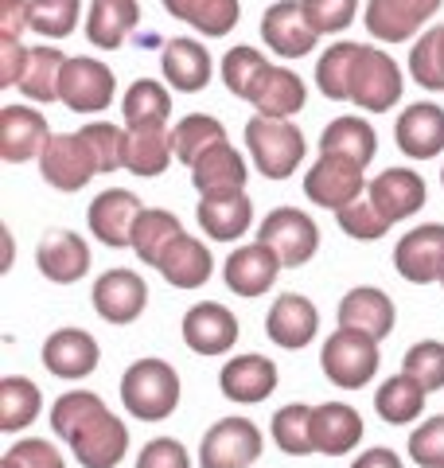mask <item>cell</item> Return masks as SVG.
Returning a JSON list of instances; mask_svg holds the SVG:
<instances>
[{
    "instance_id": "obj_1",
    "label": "cell",
    "mask_w": 444,
    "mask_h": 468,
    "mask_svg": "<svg viewBox=\"0 0 444 468\" xmlns=\"http://www.w3.org/2000/svg\"><path fill=\"white\" fill-rule=\"evenodd\" d=\"M51 430L70 445L82 468H117L129 452V430L90 390H67L51 406Z\"/></svg>"
},
{
    "instance_id": "obj_2",
    "label": "cell",
    "mask_w": 444,
    "mask_h": 468,
    "mask_svg": "<svg viewBox=\"0 0 444 468\" xmlns=\"http://www.w3.org/2000/svg\"><path fill=\"white\" fill-rule=\"evenodd\" d=\"M122 406L137 421H164L180 406V375L168 359H137L122 375Z\"/></svg>"
},
{
    "instance_id": "obj_3",
    "label": "cell",
    "mask_w": 444,
    "mask_h": 468,
    "mask_svg": "<svg viewBox=\"0 0 444 468\" xmlns=\"http://www.w3.org/2000/svg\"><path fill=\"white\" fill-rule=\"evenodd\" d=\"M246 149L265 180H289V176L301 168L308 141L289 117H261L258 113L246 122Z\"/></svg>"
},
{
    "instance_id": "obj_4",
    "label": "cell",
    "mask_w": 444,
    "mask_h": 468,
    "mask_svg": "<svg viewBox=\"0 0 444 468\" xmlns=\"http://www.w3.org/2000/svg\"><path fill=\"white\" fill-rule=\"evenodd\" d=\"M406 90V79H402V67L382 51V48H366L359 43L351 58V75H347V101H354L359 110L370 113H382V110H394L402 101Z\"/></svg>"
},
{
    "instance_id": "obj_5",
    "label": "cell",
    "mask_w": 444,
    "mask_h": 468,
    "mask_svg": "<svg viewBox=\"0 0 444 468\" xmlns=\"http://www.w3.org/2000/svg\"><path fill=\"white\" fill-rule=\"evenodd\" d=\"M320 367L339 390H359L378 375V340L354 328H335L323 340Z\"/></svg>"
},
{
    "instance_id": "obj_6",
    "label": "cell",
    "mask_w": 444,
    "mask_h": 468,
    "mask_svg": "<svg viewBox=\"0 0 444 468\" xmlns=\"http://www.w3.org/2000/svg\"><path fill=\"white\" fill-rule=\"evenodd\" d=\"M258 242H265L270 250L280 258V266H308L320 250V227L308 211H296V207H277L261 218V230H258Z\"/></svg>"
},
{
    "instance_id": "obj_7",
    "label": "cell",
    "mask_w": 444,
    "mask_h": 468,
    "mask_svg": "<svg viewBox=\"0 0 444 468\" xmlns=\"http://www.w3.org/2000/svg\"><path fill=\"white\" fill-rule=\"evenodd\" d=\"M265 452V437L249 418H222L203 433L199 468H249Z\"/></svg>"
},
{
    "instance_id": "obj_8",
    "label": "cell",
    "mask_w": 444,
    "mask_h": 468,
    "mask_svg": "<svg viewBox=\"0 0 444 468\" xmlns=\"http://www.w3.org/2000/svg\"><path fill=\"white\" fill-rule=\"evenodd\" d=\"M117 94V79L106 63H98L90 55H74L67 58L63 79H58V101L74 113H101L110 110V101Z\"/></svg>"
},
{
    "instance_id": "obj_9",
    "label": "cell",
    "mask_w": 444,
    "mask_h": 468,
    "mask_svg": "<svg viewBox=\"0 0 444 468\" xmlns=\"http://www.w3.org/2000/svg\"><path fill=\"white\" fill-rule=\"evenodd\" d=\"M39 172L55 192H82L98 176V156L82 133H55L39 153Z\"/></svg>"
},
{
    "instance_id": "obj_10",
    "label": "cell",
    "mask_w": 444,
    "mask_h": 468,
    "mask_svg": "<svg viewBox=\"0 0 444 468\" xmlns=\"http://www.w3.org/2000/svg\"><path fill=\"white\" fill-rule=\"evenodd\" d=\"M366 172L363 165H354L347 156H332V153H320V160L312 165V172L304 176V196L320 203V207H347V203L363 199L366 192Z\"/></svg>"
},
{
    "instance_id": "obj_11",
    "label": "cell",
    "mask_w": 444,
    "mask_h": 468,
    "mask_svg": "<svg viewBox=\"0 0 444 468\" xmlns=\"http://www.w3.org/2000/svg\"><path fill=\"white\" fill-rule=\"evenodd\" d=\"M394 266L413 285L444 282V223H425L402 234L394 246Z\"/></svg>"
},
{
    "instance_id": "obj_12",
    "label": "cell",
    "mask_w": 444,
    "mask_h": 468,
    "mask_svg": "<svg viewBox=\"0 0 444 468\" xmlns=\"http://www.w3.org/2000/svg\"><path fill=\"white\" fill-rule=\"evenodd\" d=\"M261 39H265V48L277 51L280 58H304L316 48L320 32L308 24L301 0H277L261 16Z\"/></svg>"
},
{
    "instance_id": "obj_13",
    "label": "cell",
    "mask_w": 444,
    "mask_h": 468,
    "mask_svg": "<svg viewBox=\"0 0 444 468\" xmlns=\"http://www.w3.org/2000/svg\"><path fill=\"white\" fill-rule=\"evenodd\" d=\"M184 344L196 356H227L238 344V316L218 301H199L191 304L184 316Z\"/></svg>"
},
{
    "instance_id": "obj_14",
    "label": "cell",
    "mask_w": 444,
    "mask_h": 468,
    "mask_svg": "<svg viewBox=\"0 0 444 468\" xmlns=\"http://www.w3.org/2000/svg\"><path fill=\"white\" fill-rule=\"evenodd\" d=\"M366 199L375 203V211L386 218V223H402V218L409 215H418L425 207V180H421V172H409V168H386V172H378L375 180L366 184Z\"/></svg>"
},
{
    "instance_id": "obj_15",
    "label": "cell",
    "mask_w": 444,
    "mask_h": 468,
    "mask_svg": "<svg viewBox=\"0 0 444 468\" xmlns=\"http://www.w3.org/2000/svg\"><path fill=\"white\" fill-rule=\"evenodd\" d=\"M90 297H94V313L106 324H132L148 304V285L132 270H106L94 282Z\"/></svg>"
},
{
    "instance_id": "obj_16",
    "label": "cell",
    "mask_w": 444,
    "mask_h": 468,
    "mask_svg": "<svg viewBox=\"0 0 444 468\" xmlns=\"http://www.w3.org/2000/svg\"><path fill=\"white\" fill-rule=\"evenodd\" d=\"M444 0H370L366 5V32L382 43H406L418 36L425 20H433Z\"/></svg>"
},
{
    "instance_id": "obj_17",
    "label": "cell",
    "mask_w": 444,
    "mask_h": 468,
    "mask_svg": "<svg viewBox=\"0 0 444 468\" xmlns=\"http://www.w3.org/2000/svg\"><path fill=\"white\" fill-rule=\"evenodd\" d=\"M141 199L125 192V187H110V192L94 196L90 211H86V223H90V234L98 242H106L110 250H125L132 246V223L141 215Z\"/></svg>"
},
{
    "instance_id": "obj_18",
    "label": "cell",
    "mask_w": 444,
    "mask_h": 468,
    "mask_svg": "<svg viewBox=\"0 0 444 468\" xmlns=\"http://www.w3.org/2000/svg\"><path fill=\"white\" fill-rule=\"evenodd\" d=\"M51 141L48 117L27 106H0V160L5 165H24L39 156Z\"/></svg>"
},
{
    "instance_id": "obj_19",
    "label": "cell",
    "mask_w": 444,
    "mask_h": 468,
    "mask_svg": "<svg viewBox=\"0 0 444 468\" xmlns=\"http://www.w3.org/2000/svg\"><path fill=\"white\" fill-rule=\"evenodd\" d=\"M285 270L280 258L270 250L265 242H249V246H238L227 266H222V277H227V289L238 292V297H261L277 285V273Z\"/></svg>"
},
{
    "instance_id": "obj_20",
    "label": "cell",
    "mask_w": 444,
    "mask_h": 468,
    "mask_svg": "<svg viewBox=\"0 0 444 468\" xmlns=\"http://www.w3.org/2000/svg\"><path fill=\"white\" fill-rule=\"evenodd\" d=\"M98 340L82 328H58L43 340V367L55 378H86L98 371Z\"/></svg>"
},
{
    "instance_id": "obj_21",
    "label": "cell",
    "mask_w": 444,
    "mask_h": 468,
    "mask_svg": "<svg viewBox=\"0 0 444 468\" xmlns=\"http://www.w3.org/2000/svg\"><path fill=\"white\" fill-rule=\"evenodd\" d=\"M397 149L413 160H433L444 153V110L437 101H413L394 125Z\"/></svg>"
},
{
    "instance_id": "obj_22",
    "label": "cell",
    "mask_w": 444,
    "mask_h": 468,
    "mask_svg": "<svg viewBox=\"0 0 444 468\" xmlns=\"http://www.w3.org/2000/svg\"><path fill=\"white\" fill-rule=\"evenodd\" d=\"M316 328H320V313L316 304L301 297V292H280L273 301L270 316H265V332L277 347H289V351H301L316 340Z\"/></svg>"
},
{
    "instance_id": "obj_23",
    "label": "cell",
    "mask_w": 444,
    "mask_h": 468,
    "mask_svg": "<svg viewBox=\"0 0 444 468\" xmlns=\"http://www.w3.org/2000/svg\"><path fill=\"white\" fill-rule=\"evenodd\" d=\"M36 266L55 285H70L90 273V246L74 230H51L48 239L36 246Z\"/></svg>"
},
{
    "instance_id": "obj_24",
    "label": "cell",
    "mask_w": 444,
    "mask_h": 468,
    "mask_svg": "<svg viewBox=\"0 0 444 468\" xmlns=\"http://www.w3.org/2000/svg\"><path fill=\"white\" fill-rule=\"evenodd\" d=\"M394 301L375 285H354L344 301H339V328L366 332L370 340H386L394 332Z\"/></svg>"
},
{
    "instance_id": "obj_25",
    "label": "cell",
    "mask_w": 444,
    "mask_h": 468,
    "mask_svg": "<svg viewBox=\"0 0 444 468\" xmlns=\"http://www.w3.org/2000/svg\"><path fill=\"white\" fill-rule=\"evenodd\" d=\"M249 106H254L261 117H292L304 110L308 101V86L304 79L296 75L289 67H265L261 79L254 82V90H249Z\"/></svg>"
},
{
    "instance_id": "obj_26",
    "label": "cell",
    "mask_w": 444,
    "mask_h": 468,
    "mask_svg": "<svg viewBox=\"0 0 444 468\" xmlns=\"http://www.w3.org/2000/svg\"><path fill=\"white\" fill-rule=\"evenodd\" d=\"M363 441V418L347 402H323L312 410V445L323 457H344Z\"/></svg>"
},
{
    "instance_id": "obj_27",
    "label": "cell",
    "mask_w": 444,
    "mask_h": 468,
    "mask_svg": "<svg viewBox=\"0 0 444 468\" xmlns=\"http://www.w3.org/2000/svg\"><path fill=\"white\" fill-rule=\"evenodd\" d=\"M218 387L230 402H242V406L265 402L277 390V363L265 356H238L222 367Z\"/></svg>"
},
{
    "instance_id": "obj_28",
    "label": "cell",
    "mask_w": 444,
    "mask_h": 468,
    "mask_svg": "<svg viewBox=\"0 0 444 468\" xmlns=\"http://www.w3.org/2000/svg\"><path fill=\"white\" fill-rule=\"evenodd\" d=\"M246 156L234 149V144H215L206 149L196 165H191V184H196L199 196H218V192H246Z\"/></svg>"
},
{
    "instance_id": "obj_29",
    "label": "cell",
    "mask_w": 444,
    "mask_h": 468,
    "mask_svg": "<svg viewBox=\"0 0 444 468\" xmlns=\"http://www.w3.org/2000/svg\"><path fill=\"white\" fill-rule=\"evenodd\" d=\"M160 70H164L168 86L184 94H199L206 82H211V51L203 48L199 39L175 36L164 43V55H160Z\"/></svg>"
},
{
    "instance_id": "obj_30",
    "label": "cell",
    "mask_w": 444,
    "mask_h": 468,
    "mask_svg": "<svg viewBox=\"0 0 444 468\" xmlns=\"http://www.w3.org/2000/svg\"><path fill=\"white\" fill-rule=\"evenodd\" d=\"M199 227L215 242H234L254 227V203L246 192H218L199 199Z\"/></svg>"
},
{
    "instance_id": "obj_31",
    "label": "cell",
    "mask_w": 444,
    "mask_h": 468,
    "mask_svg": "<svg viewBox=\"0 0 444 468\" xmlns=\"http://www.w3.org/2000/svg\"><path fill=\"white\" fill-rule=\"evenodd\" d=\"M211 250L199 242V239H191V234H180L164 254H160V261H156V270H160V277H164L168 285H175V289H199V285H206L211 282Z\"/></svg>"
},
{
    "instance_id": "obj_32",
    "label": "cell",
    "mask_w": 444,
    "mask_h": 468,
    "mask_svg": "<svg viewBox=\"0 0 444 468\" xmlns=\"http://www.w3.org/2000/svg\"><path fill=\"white\" fill-rule=\"evenodd\" d=\"M141 24V5L137 0H94L86 8V39L94 48H122L125 36Z\"/></svg>"
},
{
    "instance_id": "obj_33",
    "label": "cell",
    "mask_w": 444,
    "mask_h": 468,
    "mask_svg": "<svg viewBox=\"0 0 444 468\" xmlns=\"http://www.w3.org/2000/svg\"><path fill=\"white\" fill-rule=\"evenodd\" d=\"M320 153L347 156L354 165L366 168L378 153V133L366 117H335V122H328V129L320 133Z\"/></svg>"
},
{
    "instance_id": "obj_34",
    "label": "cell",
    "mask_w": 444,
    "mask_h": 468,
    "mask_svg": "<svg viewBox=\"0 0 444 468\" xmlns=\"http://www.w3.org/2000/svg\"><path fill=\"white\" fill-rule=\"evenodd\" d=\"M175 156L172 133L164 125L156 129H125V168L132 176H160L168 172Z\"/></svg>"
},
{
    "instance_id": "obj_35",
    "label": "cell",
    "mask_w": 444,
    "mask_h": 468,
    "mask_svg": "<svg viewBox=\"0 0 444 468\" xmlns=\"http://www.w3.org/2000/svg\"><path fill=\"white\" fill-rule=\"evenodd\" d=\"M160 5L168 8V16L184 20L191 27H199L203 36H227L234 24L242 16V5L238 0H160Z\"/></svg>"
},
{
    "instance_id": "obj_36",
    "label": "cell",
    "mask_w": 444,
    "mask_h": 468,
    "mask_svg": "<svg viewBox=\"0 0 444 468\" xmlns=\"http://www.w3.org/2000/svg\"><path fill=\"white\" fill-rule=\"evenodd\" d=\"M425 394H428V390L418 383V378H409V375L402 371V375L386 378V383L375 390V410H378V418L386 421V426H409V421L421 418Z\"/></svg>"
},
{
    "instance_id": "obj_37",
    "label": "cell",
    "mask_w": 444,
    "mask_h": 468,
    "mask_svg": "<svg viewBox=\"0 0 444 468\" xmlns=\"http://www.w3.org/2000/svg\"><path fill=\"white\" fill-rule=\"evenodd\" d=\"M180 234H184V227H180V218H175L172 211L144 207L137 215V223H132V250H137V258L144 261V266H156L160 254H164Z\"/></svg>"
},
{
    "instance_id": "obj_38",
    "label": "cell",
    "mask_w": 444,
    "mask_h": 468,
    "mask_svg": "<svg viewBox=\"0 0 444 468\" xmlns=\"http://www.w3.org/2000/svg\"><path fill=\"white\" fill-rule=\"evenodd\" d=\"M168 113H172V98L168 90L160 86L156 79H137L125 90L122 101V117L129 129H156V125H168Z\"/></svg>"
},
{
    "instance_id": "obj_39",
    "label": "cell",
    "mask_w": 444,
    "mask_h": 468,
    "mask_svg": "<svg viewBox=\"0 0 444 468\" xmlns=\"http://www.w3.org/2000/svg\"><path fill=\"white\" fill-rule=\"evenodd\" d=\"M39 406H43V399H39L32 378H24V375L0 378V430L5 433L27 430L39 418Z\"/></svg>"
},
{
    "instance_id": "obj_40",
    "label": "cell",
    "mask_w": 444,
    "mask_h": 468,
    "mask_svg": "<svg viewBox=\"0 0 444 468\" xmlns=\"http://www.w3.org/2000/svg\"><path fill=\"white\" fill-rule=\"evenodd\" d=\"M63 67H67V55L58 48H32L27 51V70L20 79V94L32 98V101H43V106L58 101V79H63Z\"/></svg>"
},
{
    "instance_id": "obj_41",
    "label": "cell",
    "mask_w": 444,
    "mask_h": 468,
    "mask_svg": "<svg viewBox=\"0 0 444 468\" xmlns=\"http://www.w3.org/2000/svg\"><path fill=\"white\" fill-rule=\"evenodd\" d=\"M222 141H227V129H222V122L211 113H187L184 122L172 129L175 160H184L187 168L196 165L206 149H215V144H222Z\"/></svg>"
},
{
    "instance_id": "obj_42",
    "label": "cell",
    "mask_w": 444,
    "mask_h": 468,
    "mask_svg": "<svg viewBox=\"0 0 444 468\" xmlns=\"http://www.w3.org/2000/svg\"><path fill=\"white\" fill-rule=\"evenodd\" d=\"M312 410L316 406L289 402L273 414V441H277L280 452H289V457H308V452H316V445H312Z\"/></svg>"
},
{
    "instance_id": "obj_43",
    "label": "cell",
    "mask_w": 444,
    "mask_h": 468,
    "mask_svg": "<svg viewBox=\"0 0 444 468\" xmlns=\"http://www.w3.org/2000/svg\"><path fill=\"white\" fill-rule=\"evenodd\" d=\"M409 75L425 90H444V24L428 27L409 48Z\"/></svg>"
},
{
    "instance_id": "obj_44",
    "label": "cell",
    "mask_w": 444,
    "mask_h": 468,
    "mask_svg": "<svg viewBox=\"0 0 444 468\" xmlns=\"http://www.w3.org/2000/svg\"><path fill=\"white\" fill-rule=\"evenodd\" d=\"M359 43H335L320 55L316 63V86L328 101H347V75H351V58Z\"/></svg>"
},
{
    "instance_id": "obj_45",
    "label": "cell",
    "mask_w": 444,
    "mask_h": 468,
    "mask_svg": "<svg viewBox=\"0 0 444 468\" xmlns=\"http://www.w3.org/2000/svg\"><path fill=\"white\" fill-rule=\"evenodd\" d=\"M270 67L265 55L258 48H230L227 58H222V86L234 94V98H249L254 82L261 79V70Z\"/></svg>"
},
{
    "instance_id": "obj_46",
    "label": "cell",
    "mask_w": 444,
    "mask_h": 468,
    "mask_svg": "<svg viewBox=\"0 0 444 468\" xmlns=\"http://www.w3.org/2000/svg\"><path fill=\"white\" fill-rule=\"evenodd\" d=\"M82 16V0H32V32L43 39H63Z\"/></svg>"
},
{
    "instance_id": "obj_47",
    "label": "cell",
    "mask_w": 444,
    "mask_h": 468,
    "mask_svg": "<svg viewBox=\"0 0 444 468\" xmlns=\"http://www.w3.org/2000/svg\"><path fill=\"white\" fill-rule=\"evenodd\" d=\"M402 371L409 378H418L425 390H440L444 387V344L440 340H421L406 351Z\"/></svg>"
},
{
    "instance_id": "obj_48",
    "label": "cell",
    "mask_w": 444,
    "mask_h": 468,
    "mask_svg": "<svg viewBox=\"0 0 444 468\" xmlns=\"http://www.w3.org/2000/svg\"><path fill=\"white\" fill-rule=\"evenodd\" d=\"M90 153L98 156V172H117L125 168V129H117L110 122H90L82 129Z\"/></svg>"
},
{
    "instance_id": "obj_49",
    "label": "cell",
    "mask_w": 444,
    "mask_h": 468,
    "mask_svg": "<svg viewBox=\"0 0 444 468\" xmlns=\"http://www.w3.org/2000/svg\"><path fill=\"white\" fill-rule=\"evenodd\" d=\"M335 218H339V230L351 234V239H359V242H375V239H382V234H390V223L375 211L370 199L347 203V207L335 211Z\"/></svg>"
},
{
    "instance_id": "obj_50",
    "label": "cell",
    "mask_w": 444,
    "mask_h": 468,
    "mask_svg": "<svg viewBox=\"0 0 444 468\" xmlns=\"http://www.w3.org/2000/svg\"><path fill=\"white\" fill-rule=\"evenodd\" d=\"M409 457L421 468H444V414L421 421L409 433Z\"/></svg>"
},
{
    "instance_id": "obj_51",
    "label": "cell",
    "mask_w": 444,
    "mask_h": 468,
    "mask_svg": "<svg viewBox=\"0 0 444 468\" xmlns=\"http://www.w3.org/2000/svg\"><path fill=\"white\" fill-rule=\"evenodd\" d=\"M301 5H304L308 24H312L320 36H335L354 20L359 0H301Z\"/></svg>"
},
{
    "instance_id": "obj_52",
    "label": "cell",
    "mask_w": 444,
    "mask_h": 468,
    "mask_svg": "<svg viewBox=\"0 0 444 468\" xmlns=\"http://www.w3.org/2000/svg\"><path fill=\"white\" fill-rule=\"evenodd\" d=\"M8 457L20 468H67L63 452H58L51 441H43V437H24V441H16L8 449Z\"/></svg>"
},
{
    "instance_id": "obj_53",
    "label": "cell",
    "mask_w": 444,
    "mask_h": 468,
    "mask_svg": "<svg viewBox=\"0 0 444 468\" xmlns=\"http://www.w3.org/2000/svg\"><path fill=\"white\" fill-rule=\"evenodd\" d=\"M137 468H191V457L175 437H153V441L141 449Z\"/></svg>"
},
{
    "instance_id": "obj_54",
    "label": "cell",
    "mask_w": 444,
    "mask_h": 468,
    "mask_svg": "<svg viewBox=\"0 0 444 468\" xmlns=\"http://www.w3.org/2000/svg\"><path fill=\"white\" fill-rule=\"evenodd\" d=\"M27 70V48L20 39H0V86H20Z\"/></svg>"
},
{
    "instance_id": "obj_55",
    "label": "cell",
    "mask_w": 444,
    "mask_h": 468,
    "mask_svg": "<svg viewBox=\"0 0 444 468\" xmlns=\"http://www.w3.org/2000/svg\"><path fill=\"white\" fill-rule=\"evenodd\" d=\"M32 27V0H0V39H20Z\"/></svg>"
},
{
    "instance_id": "obj_56",
    "label": "cell",
    "mask_w": 444,
    "mask_h": 468,
    "mask_svg": "<svg viewBox=\"0 0 444 468\" xmlns=\"http://www.w3.org/2000/svg\"><path fill=\"white\" fill-rule=\"evenodd\" d=\"M351 468H406V464L394 449H366L363 457H354Z\"/></svg>"
},
{
    "instance_id": "obj_57",
    "label": "cell",
    "mask_w": 444,
    "mask_h": 468,
    "mask_svg": "<svg viewBox=\"0 0 444 468\" xmlns=\"http://www.w3.org/2000/svg\"><path fill=\"white\" fill-rule=\"evenodd\" d=\"M0 468H20V464H16V461H12V457H8V452H5V457H0Z\"/></svg>"
},
{
    "instance_id": "obj_58",
    "label": "cell",
    "mask_w": 444,
    "mask_h": 468,
    "mask_svg": "<svg viewBox=\"0 0 444 468\" xmlns=\"http://www.w3.org/2000/svg\"><path fill=\"white\" fill-rule=\"evenodd\" d=\"M440 184H444V172H440Z\"/></svg>"
},
{
    "instance_id": "obj_59",
    "label": "cell",
    "mask_w": 444,
    "mask_h": 468,
    "mask_svg": "<svg viewBox=\"0 0 444 468\" xmlns=\"http://www.w3.org/2000/svg\"><path fill=\"white\" fill-rule=\"evenodd\" d=\"M440 285H444V282H440Z\"/></svg>"
}]
</instances>
